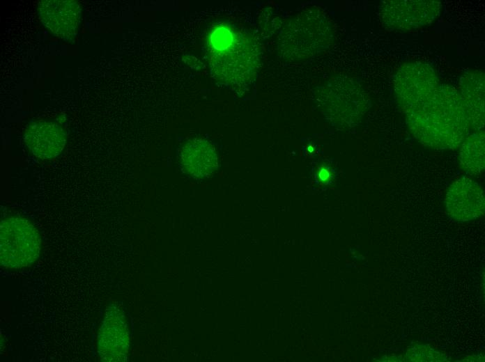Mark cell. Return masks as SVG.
Segmentation results:
<instances>
[{"mask_svg": "<svg viewBox=\"0 0 485 362\" xmlns=\"http://www.w3.org/2000/svg\"><path fill=\"white\" fill-rule=\"evenodd\" d=\"M414 137L436 149L458 148L470 135V124L459 90L440 84L426 102L406 113Z\"/></svg>", "mask_w": 485, "mask_h": 362, "instance_id": "cell-1", "label": "cell"}, {"mask_svg": "<svg viewBox=\"0 0 485 362\" xmlns=\"http://www.w3.org/2000/svg\"><path fill=\"white\" fill-rule=\"evenodd\" d=\"M41 249L40 235L27 219L8 217L0 223V264L8 269H20L33 264Z\"/></svg>", "mask_w": 485, "mask_h": 362, "instance_id": "cell-2", "label": "cell"}, {"mask_svg": "<svg viewBox=\"0 0 485 362\" xmlns=\"http://www.w3.org/2000/svg\"><path fill=\"white\" fill-rule=\"evenodd\" d=\"M439 86L433 68L423 62L403 63L393 79L397 102L405 114L428 100Z\"/></svg>", "mask_w": 485, "mask_h": 362, "instance_id": "cell-3", "label": "cell"}, {"mask_svg": "<svg viewBox=\"0 0 485 362\" xmlns=\"http://www.w3.org/2000/svg\"><path fill=\"white\" fill-rule=\"evenodd\" d=\"M440 10L441 3L436 0H385L379 15L386 29L408 31L430 25Z\"/></svg>", "mask_w": 485, "mask_h": 362, "instance_id": "cell-4", "label": "cell"}, {"mask_svg": "<svg viewBox=\"0 0 485 362\" xmlns=\"http://www.w3.org/2000/svg\"><path fill=\"white\" fill-rule=\"evenodd\" d=\"M212 70L228 81H241L250 75L256 63V54L252 42L236 34L233 42L222 50L213 52Z\"/></svg>", "mask_w": 485, "mask_h": 362, "instance_id": "cell-5", "label": "cell"}, {"mask_svg": "<svg viewBox=\"0 0 485 362\" xmlns=\"http://www.w3.org/2000/svg\"><path fill=\"white\" fill-rule=\"evenodd\" d=\"M130 345L128 329L121 310L115 304L107 306L98 338V350L101 361L126 360Z\"/></svg>", "mask_w": 485, "mask_h": 362, "instance_id": "cell-6", "label": "cell"}, {"mask_svg": "<svg viewBox=\"0 0 485 362\" xmlns=\"http://www.w3.org/2000/svg\"><path fill=\"white\" fill-rule=\"evenodd\" d=\"M445 203L447 213L455 221L475 220L484 213V193L473 180L463 177L449 186Z\"/></svg>", "mask_w": 485, "mask_h": 362, "instance_id": "cell-7", "label": "cell"}, {"mask_svg": "<svg viewBox=\"0 0 485 362\" xmlns=\"http://www.w3.org/2000/svg\"><path fill=\"white\" fill-rule=\"evenodd\" d=\"M39 17L54 35L71 40L77 35L81 8L74 0H42L38 4Z\"/></svg>", "mask_w": 485, "mask_h": 362, "instance_id": "cell-8", "label": "cell"}, {"mask_svg": "<svg viewBox=\"0 0 485 362\" xmlns=\"http://www.w3.org/2000/svg\"><path fill=\"white\" fill-rule=\"evenodd\" d=\"M24 142L30 151L40 159H52L63 150L66 143V134L57 123L38 120L30 123L26 127Z\"/></svg>", "mask_w": 485, "mask_h": 362, "instance_id": "cell-9", "label": "cell"}, {"mask_svg": "<svg viewBox=\"0 0 485 362\" xmlns=\"http://www.w3.org/2000/svg\"><path fill=\"white\" fill-rule=\"evenodd\" d=\"M459 93L462 99L470 127L481 131L484 126V74L480 70L465 73L459 82Z\"/></svg>", "mask_w": 485, "mask_h": 362, "instance_id": "cell-10", "label": "cell"}, {"mask_svg": "<svg viewBox=\"0 0 485 362\" xmlns=\"http://www.w3.org/2000/svg\"><path fill=\"white\" fill-rule=\"evenodd\" d=\"M181 162L186 172L197 178L208 176L217 166L213 146L201 139L190 140L183 146Z\"/></svg>", "mask_w": 485, "mask_h": 362, "instance_id": "cell-11", "label": "cell"}, {"mask_svg": "<svg viewBox=\"0 0 485 362\" xmlns=\"http://www.w3.org/2000/svg\"><path fill=\"white\" fill-rule=\"evenodd\" d=\"M484 132L478 131L468 135L461 143L459 164L468 173L479 174L485 166Z\"/></svg>", "mask_w": 485, "mask_h": 362, "instance_id": "cell-12", "label": "cell"}, {"mask_svg": "<svg viewBox=\"0 0 485 362\" xmlns=\"http://www.w3.org/2000/svg\"><path fill=\"white\" fill-rule=\"evenodd\" d=\"M404 361L442 362L448 361L447 354L429 345L416 344L409 347L404 356Z\"/></svg>", "mask_w": 485, "mask_h": 362, "instance_id": "cell-13", "label": "cell"}, {"mask_svg": "<svg viewBox=\"0 0 485 362\" xmlns=\"http://www.w3.org/2000/svg\"><path fill=\"white\" fill-rule=\"evenodd\" d=\"M462 361H484V356L480 357V356H472L468 357V358H466V359H463V360H462Z\"/></svg>", "mask_w": 485, "mask_h": 362, "instance_id": "cell-14", "label": "cell"}, {"mask_svg": "<svg viewBox=\"0 0 485 362\" xmlns=\"http://www.w3.org/2000/svg\"><path fill=\"white\" fill-rule=\"evenodd\" d=\"M328 176H329L328 172L325 170L322 171L321 173H320V177L323 180H326L328 178Z\"/></svg>", "mask_w": 485, "mask_h": 362, "instance_id": "cell-15", "label": "cell"}]
</instances>
